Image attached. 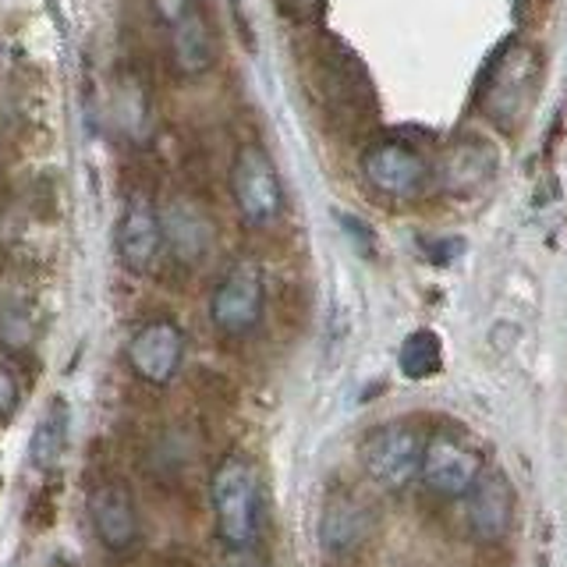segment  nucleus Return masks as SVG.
<instances>
[{
  "instance_id": "nucleus-1",
  "label": "nucleus",
  "mask_w": 567,
  "mask_h": 567,
  "mask_svg": "<svg viewBox=\"0 0 567 567\" xmlns=\"http://www.w3.org/2000/svg\"><path fill=\"white\" fill-rule=\"evenodd\" d=\"M209 504H213V522H217V536L227 549L252 546L259 536V511H262L259 475L252 461L238 454L224 457L209 478Z\"/></svg>"
},
{
  "instance_id": "nucleus-2",
  "label": "nucleus",
  "mask_w": 567,
  "mask_h": 567,
  "mask_svg": "<svg viewBox=\"0 0 567 567\" xmlns=\"http://www.w3.org/2000/svg\"><path fill=\"white\" fill-rule=\"evenodd\" d=\"M230 199L248 227H270L284 213V185L270 153L248 142L230 164Z\"/></svg>"
},
{
  "instance_id": "nucleus-3",
  "label": "nucleus",
  "mask_w": 567,
  "mask_h": 567,
  "mask_svg": "<svg viewBox=\"0 0 567 567\" xmlns=\"http://www.w3.org/2000/svg\"><path fill=\"white\" fill-rule=\"evenodd\" d=\"M425 440L412 422H380L362 440V468L386 493L404 489L419 475Z\"/></svg>"
},
{
  "instance_id": "nucleus-4",
  "label": "nucleus",
  "mask_w": 567,
  "mask_h": 567,
  "mask_svg": "<svg viewBox=\"0 0 567 567\" xmlns=\"http://www.w3.org/2000/svg\"><path fill=\"white\" fill-rule=\"evenodd\" d=\"M362 177L365 185L380 195V199L390 203H412L419 195L430 188V164L425 156L412 146H404L398 138H380V142H369L362 150Z\"/></svg>"
},
{
  "instance_id": "nucleus-5",
  "label": "nucleus",
  "mask_w": 567,
  "mask_h": 567,
  "mask_svg": "<svg viewBox=\"0 0 567 567\" xmlns=\"http://www.w3.org/2000/svg\"><path fill=\"white\" fill-rule=\"evenodd\" d=\"M262 309H266V284H262V270L252 259L230 266L209 295V319L224 337L252 333L262 319Z\"/></svg>"
},
{
  "instance_id": "nucleus-6",
  "label": "nucleus",
  "mask_w": 567,
  "mask_h": 567,
  "mask_svg": "<svg viewBox=\"0 0 567 567\" xmlns=\"http://www.w3.org/2000/svg\"><path fill=\"white\" fill-rule=\"evenodd\" d=\"M532 75H536V53L522 43H507L496 58L478 93V106L493 124H514L532 100Z\"/></svg>"
},
{
  "instance_id": "nucleus-7",
  "label": "nucleus",
  "mask_w": 567,
  "mask_h": 567,
  "mask_svg": "<svg viewBox=\"0 0 567 567\" xmlns=\"http://www.w3.org/2000/svg\"><path fill=\"white\" fill-rule=\"evenodd\" d=\"M114 245L124 270L150 274L156 266L159 252H164V217H159V209L153 206L146 192H128Z\"/></svg>"
},
{
  "instance_id": "nucleus-8",
  "label": "nucleus",
  "mask_w": 567,
  "mask_h": 567,
  "mask_svg": "<svg viewBox=\"0 0 567 567\" xmlns=\"http://www.w3.org/2000/svg\"><path fill=\"white\" fill-rule=\"evenodd\" d=\"M478 475H483V457H478L475 447H468L465 440L447 436V433H436L425 440L419 478L436 496H447V501L465 496L478 483Z\"/></svg>"
},
{
  "instance_id": "nucleus-9",
  "label": "nucleus",
  "mask_w": 567,
  "mask_h": 567,
  "mask_svg": "<svg viewBox=\"0 0 567 567\" xmlns=\"http://www.w3.org/2000/svg\"><path fill=\"white\" fill-rule=\"evenodd\" d=\"M128 365L135 369L138 380H146L153 386H167L185 359V333L171 319H150L142 323L132 341H128Z\"/></svg>"
},
{
  "instance_id": "nucleus-10",
  "label": "nucleus",
  "mask_w": 567,
  "mask_h": 567,
  "mask_svg": "<svg viewBox=\"0 0 567 567\" xmlns=\"http://www.w3.org/2000/svg\"><path fill=\"white\" fill-rule=\"evenodd\" d=\"M167 32V58L171 68L177 71L182 79H203L206 71H213L217 64V29H213L209 14L203 8L188 11L185 18H177L174 25L164 29Z\"/></svg>"
},
{
  "instance_id": "nucleus-11",
  "label": "nucleus",
  "mask_w": 567,
  "mask_h": 567,
  "mask_svg": "<svg viewBox=\"0 0 567 567\" xmlns=\"http://www.w3.org/2000/svg\"><path fill=\"white\" fill-rule=\"evenodd\" d=\"M89 522H93L96 539L111 549V554H124L138 539V511L128 486L121 483H100L89 493Z\"/></svg>"
},
{
  "instance_id": "nucleus-12",
  "label": "nucleus",
  "mask_w": 567,
  "mask_h": 567,
  "mask_svg": "<svg viewBox=\"0 0 567 567\" xmlns=\"http://www.w3.org/2000/svg\"><path fill=\"white\" fill-rule=\"evenodd\" d=\"M465 518L478 543H496L511 532L514 522V489L504 472H483L478 483L465 493Z\"/></svg>"
},
{
  "instance_id": "nucleus-13",
  "label": "nucleus",
  "mask_w": 567,
  "mask_h": 567,
  "mask_svg": "<svg viewBox=\"0 0 567 567\" xmlns=\"http://www.w3.org/2000/svg\"><path fill=\"white\" fill-rule=\"evenodd\" d=\"M372 525H377V518H372L365 501H359V496H333L323 507V518H319V543H323L330 557H348L369 539Z\"/></svg>"
},
{
  "instance_id": "nucleus-14",
  "label": "nucleus",
  "mask_w": 567,
  "mask_h": 567,
  "mask_svg": "<svg viewBox=\"0 0 567 567\" xmlns=\"http://www.w3.org/2000/svg\"><path fill=\"white\" fill-rule=\"evenodd\" d=\"M159 217H164V245L174 252V259L192 266L209 252L213 227L199 206L177 199V203H171L167 213H159Z\"/></svg>"
},
{
  "instance_id": "nucleus-15",
  "label": "nucleus",
  "mask_w": 567,
  "mask_h": 567,
  "mask_svg": "<svg viewBox=\"0 0 567 567\" xmlns=\"http://www.w3.org/2000/svg\"><path fill=\"white\" fill-rule=\"evenodd\" d=\"M64 447H68V404L58 398L43 412V419L35 422L32 443H29V457H32L35 468L47 472L64 457Z\"/></svg>"
},
{
  "instance_id": "nucleus-16",
  "label": "nucleus",
  "mask_w": 567,
  "mask_h": 567,
  "mask_svg": "<svg viewBox=\"0 0 567 567\" xmlns=\"http://www.w3.org/2000/svg\"><path fill=\"white\" fill-rule=\"evenodd\" d=\"M398 362H401V372H404L408 380H430V377H436L440 365H443V344H440V337L433 330H415L401 344Z\"/></svg>"
},
{
  "instance_id": "nucleus-17",
  "label": "nucleus",
  "mask_w": 567,
  "mask_h": 567,
  "mask_svg": "<svg viewBox=\"0 0 567 567\" xmlns=\"http://www.w3.org/2000/svg\"><path fill=\"white\" fill-rule=\"evenodd\" d=\"M323 8H327V0H280V11L298 25L319 22V18H323Z\"/></svg>"
},
{
  "instance_id": "nucleus-18",
  "label": "nucleus",
  "mask_w": 567,
  "mask_h": 567,
  "mask_svg": "<svg viewBox=\"0 0 567 567\" xmlns=\"http://www.w3.org/2000/svg\"><path fill=\"white\" fill-rule=\"evenodd\" d=\"M153 4V14H156V22L159 25H174L177 18H185L188 11H195V8H203V0H150Z\"/></svg>"
},
{
  "instance_id": "nucleus-19",
  "label": "nucleus",
  "mask_w": 567,
  "mask_h": 567,
  "mask_svg": "<svg viewBox=\"0 0 567 567\" xmlns=\"http://www.w3.org/2000/svg\"><path fill=\"white\" fill-rule=\"evenodd\" d=\"M18 408V380L8 365H0V422L11 419Z\"/></svg>"
},
{
  "instance_id": "nucleus-20",
  "label": "nucleus",
  "mask_w": 567,
  "mask_h": 567,
  "mask_svg": "<svg viewBox=\"0 0 567 567\" xmlns=\"http://www.w3.org/2000/svg\"><path fill=\"white\" fill-rule=\"evenodd\" d=\"M217 567H266V564L252 546H238V549H227V554L217 560Z\"/></svg>"
}]
</instances>
